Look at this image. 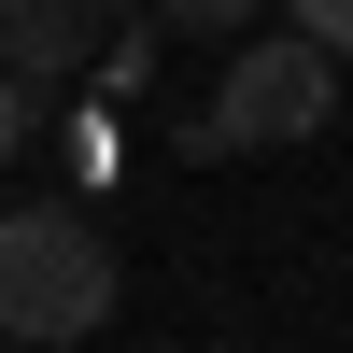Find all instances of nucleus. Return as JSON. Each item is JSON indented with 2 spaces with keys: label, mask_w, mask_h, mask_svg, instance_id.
Returning <instances> with one entry per match:
<instances>
[{
  "label": "nucleus",
  "mask_w": 353,
  "mask_h": 353,
  "mask_svg": "<svg viewBox=\"0 0 353 353\" xmlns=\"http://www.w3.org/2000/svg\"><path fill=\"white\" fill-rule=\"evenodd\" d=\"M113 325V241L85 212H57V198H28V212H0V339L28 353H71Z\"/></svg>",
  "instance_id": "1"
},
{
  "label": "nucleus",
  "mask_w": 353,
  "mask_h": 353,
  "mask_svg": "<svg viewBox=\"0 0 353 353\" xmlns=\"http://www.w3.org/2000/svg\"><path fill=\"white\" fill-rule=\"evenodd\" d=\"M339 113V57L311 43L297 14L283 28H241V43H226V85H212V113H198V156H283V141H311Z\"/></svg>",
  "instance_id": "2"
},
{
  "label": "nucleus",
  "mask_w": 353,
  "mask_h": 353,
  "mask_svg": "<svg viewBox=\"0 0 353 353\" xmlns=\"http://www.w3.org/2000/svg\"><path fill=\"white\" fill-rule=\"evenodd\" d=\"M0 71L28 99H71L99 71V0H0Z\"/></svg>",
  "instance_id": "3"
},
{
  "label": "nucleus",
  "mask_w": 353,
  "mask_h": 353,
  "mask_svg": "<svg viewBox=\"0 0 353 353\" xmlns=\"http://www.w3.org/2000/svg\"><path fill=\"white\" fill-rule=\"evenodd\" d=\"M156 28H184V43H226V28H269V0H156Z\"/></svg>",
  "instance_id": "4"
},
{
  "label": "nucleus",
  "mask_w": 353,
  "mask_h": 353,
  "mask_svg": "<svg viewBox=\"0 0 353 353\" xmlns=\"http://www.w3.org/2000/svg\"><path fill=\"white\" fill-rule=\"evenodd\" d=\"M283 14H297V28H311L325 57H353V0H283Z\"/></svg>",
  "instance_id": "5"
},
{
  "label": "nucleus",
  "mask_w": 353,
  "mask_h": 353,
  "mask_svg": "<svg viewBox=\"0 0 353 353\" xmlns=\"http://www.w3.org/2000/svg\"><path fill=\"white\" fill-rule=\"evenodd\" d=\"M28 113H43V99H28V85H14V71H0V170H14V156H28Z\"/></svg>",
  "instance_id": "6"
},
{
  "label": "nucleus",
  "mask_w": 353,
  "mask_h": 353,
  "mask_svg": "<svg viewBox=\"0 0 353 353\" xmlns=\"http://www.w3.org/2000/svg\"><path fill=\"white\" fill-rule=\"evenodd\" d=\"M113 14H156V0H99V28H113Z\"/></svg>",
  "instance_id": "7"
}]
</instances>
